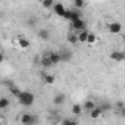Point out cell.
Returning a JSON list of instances; mask_svg holds the SVG:
<instances>
[{"mask_svg": "<svg viewBox=\"0 0 125 125\" xmlns=\"http://www.w3.org/2000/svg\"><path fill=\"white\" fill-rule=\"evenodd\" d=\"M85 21L83 19V18H77V19H74L72 21V28L78 32V31H81V30H85Z\"/></svg>", "mask_w": 125, "mask_h": 125, "instance_id": "cell-2", "label": "cell"}, {"mask_svg": "<svg viewBox=\"0 0 125 125\" xmlns=\"http://www.w3.org/2000/svg\"><path fill=\"white\" fill-rule=\"evenodd\" d=\"M68 41L71 44H78V38H77V34H69L68 35Z\"/></svg>", "mask_w": 125, "mask_h": 125, "instance_id": "cell-20", "label": "cell"}, {"mask_svg": "<svg viewBox=\"0 0 125 125\" xmlns=\"http://www.w3.org/2000/svg\"><path fill=\"white\" fill-rule=\"evenodd\" d=\"M72 113L77 115V116H80V115L83 113V106H80V104H74V106H72Z\"/></svg>", "mask_w": 125, "mask_h": 125, "instance_id": "cell-18", "label": "cell"}, {"mask_svg": "<svg viewBox=\"0 0 125 125\" xmlns=\"http://www.w3.org/2000/svg\"><path fill=\"white\" fill-rule=\"evenodd\" d=\"M74 5H75V8H78V9H81V8H84V0H74Z\"/></svg>", "mask_w": 125, "mask_h": 125, "instance_id": "cell-22", "label": "cell"}, {"mask_svg": "<svg viewBox=\"0 0 125 125\" xmlns=\"http://www.w3.org/2000/svg\"><path fill=\"white\" fill-rule=\"evenodd\" d=\"M43 81H44L46 84L52 85V84H54L56 78H54V75H50V74H47V75H43Z\"/></svg>", "mask_w": 125, "mask_h": 125, "instance_id": "cell-15", "label": "cell"}, {"mask_svg": "<svg viewBox=\"0 0 125 125\" xmlns=\"http://www.w3.org/2000/svg\"><path fill=\"white\" fill-rule=\"evenodd\" d=\"M90 31L87 30H81L77 32V38H78V43H87V35H88Z\"/></svg>", "mask_w": 125, "mask_h": 125, "instance_id": "cell-9", "label": "cell"}, {"mask_svg": "<svg viewBox=\"0 0 125 125\" xmlns=\"http://www.w3.org/2000/svg\"><path fill=\"white\" fill-rule=\"evenodd\" d=\"M110 59L116 60V62H122L125 59V54H124V52H112L110 53Z\"/></svg>", "mask_w": 125, "mask_h": 125, "instance_id": "cell-10", "label": "cell"}, {"mask_svg": "<svg viewBox=\"0 0 125 125\" xmlns=\"http://www.w3.org/2000/svg\"><path fill=\"white\" fill-rule=\"evenodd\" d=\"M122 31V24H119V22H112L110 25H109V32L110 34H119Z\"/></svg>", "mask_w": 125, "mask_h": 125, "instance_id": "cell-6", "label": "cell"}, {"mask_svg": "<svg viewBox=\"0 0 125 125\" xmlns=\"http://www.w3.org/2000/svg\"><path fill=\"white\" fill-rule=\"evenodd\" d=\"M9 104H10V102H9V99H8V97H0V110L8 109V107H9Z\"/></svg>", "mask_w": 125, "mask_h": 125, "instance_id": "cell-12", "label": "cell"}, {"mask_svg": "<svg viewBox=\"0 0 125 125\" xmlns=\"http://www.w3.org/2000/svg\"><path fill=\"white\" fill-rule=\"evenodd\" d=\"M16 99L19 100V103L25 107L28 106H32L34 104V100H35V96L31 93V91H25V90H21L19 94L16 96Z\"/></svg>", "mask_w": 125, "mask_h": 125, "instance_id": "cell-1", "label": "cell"}, {"mask_svg": "<svg viewBox=\"0 0 125 125\" xmlns=\"http://www.w3.org/2000/svg\"><path fill=\"white\" fill-rule=\"evenodd\" d=\"M52 9H53V12H54L57 16H60V18H63V15H65V12H66V8L62 5V3H54V5L52 6Z\"/></svg>", "mask_w": 125, "mask_h": 125, "instance_id": "cell-3", "label": "cell"}, {"mask_svg": "<svg viewBox=\"0 0 125 125\" xmlns=\"http://www.w3.org/2000/svg\"><path fill=\"white\" fill-rule=\"evenodd\" d=\"M0 52H2V43H0Z\"/></svg>", "mask_w": 125, "mask_h": 125, "instance_id": "cell-27", "label": "cell"}, {"mask_svg": "<svg viewBox=\"0 0 125 125\" xmlns=\"http://www.w3.org/2000/svg\"><path fill=\"white\" fill-rule=\"evenodd\" d=\"M97 41V37L93 34V32H88V35H87V43L88 44H94Z\"/></svg>", "mask_w": 125, "mask_h": 125, "instance_id": "cell-19", "label": "cell"}, {"mask_svg": "<svg viewBox=\"0 0 125 125\" xmlns=\"http://www.w3.org/2000/svg\"><path fill=\"white\" fill-rule=\"evenodd\" d=\"M116 107H118V109H122V107H125V104H124V102H122V100H119V102L116 103Z\"/></svg>", "mask_w": 125, "mask_h": 125, "instance_id": "cell-24", "label": "cell"}, {"mask_svg": "<svg viewBox=\"0 0 125 125\" xmlns=\"http://www.w3.org/2000/svg\"><path fill=\"white\" fill-rule=\"evenodd\" d=\"M3 60H5V56H3V53H2V52H0V63H2Z\"/></svg>", "mask_w": 125, "mask_h": 125, "instance_id": "cell-26", "label": "cell"}, {"mask_svg": "<svg viewBox=\"0 0 125 125\" xmlns=\"http://www.w3.org/2000/svg\"><path fill=\"white\" fill-rule=\"evenodd\" d=\"M103 113H104V112L102 110V107H96V106H94V107L90 110V118H91V119H99Z\"/></svg>", "mask_w": 125, "mask_h": 125, "instance_id": "cell-7", "label": "cell"}, {"mask_svg": "<svg viewBox=\"0 0 125 125\" xmlns=\"http://www.w3.org/2000/svg\"><path fill=\"white\" fill-rule=\"evenodd\" d=\"M41 66H43V68H50V66H53L52 62H50V59H49V56H47V53L41 57Z\"/></svg>", "mask_w": 125, "mask_h": 125, "instance_id": "cell-13", "label": "cell"}, {"mask_svg": "<svg viewBox=\"0 0 125 125\" xmlns=\"http://www.w3.org/2000/svg\"><path fill=\"white\" fill-rule=\"evenodd\" d=\"M65 102H66V96L65 94H56L53 97V103L54 104H63Z\"/></svg>", "mask_w": 125, "mask_h": 125, "instance_id": "cell-11", "label": "cell"}, {"mask_svg": "<svg viewBox=\"0 0 125 125\" xmlns=\"http://www.w3.org/2000/svg\"><path fill=\"white\" fill-rule=\"evenodd\" d=\"M38 37H40L41 40H49L50 34H49V31H47V30H40V31H38Z\"/></svg>", "mask_w": 125, "mask_h": 125, "instance_id": "cell-17", "label": "cell"}, {"mask_svg": "<svg viewBox=\"0 0 125 125\" xmlns=\"http://www.w3.org/2000/svg\"><path fill=\"white\" fill-rule=\"evenodd\" d=\"M18 44H19V47H22V49H28V47H30V41H28L25 37H18Z\"/></svg>", "mask_w": 125, "mask_h": 125, "instance_id": "cell-14", "label": "cell"}, {"mask_svg": "<svg viewBox=\"0 0 125 125\" xmlns=\"http://www.w3.org/2000/svg\"><path fill=\"white\" fill-rule=\"evenodd\" d=\"M94 106H96V104H94V102H91V100H88V102H85V103H84V107H85L88 112H90Z\"/></svg>", "mask_w": 125, "mask_h": 125, "instance_id": "cell-21", "label": "cell"}, {"mask_svg": "<svg viewBox=\"0 0 125 125\" xmlns=\"http://www.w3.org/2000/svg\"><path fill=\"white\" fill-rule=\"evenodd\" d=\"M47 56H49V59H50V62H52V65H57L59 62L62 60V57H60V53H59V52H49V53H47Z\"/></svg>", "mask_w": 125, "mask_h": 125, "instance_id": "cell-4", "label": "cell"}, {"mask_svg": "<svg viewBox=\"0 0 125 125\" xmlns=\"http://www.w3.org/2000/svg\"><path fill=\"white\" fill-rule=\"evenodd\" d=\"M63 18L72 22L74 19H77V18H81V13H80L78 10H66V12H65V15H63Z\"/></svg>", "mask_w": 125, "mask_h": 125, "instance_id": "cell-5", "label": "cell"}, {"mask_svg": "<svg viewBox=\"0 0 125 125\" xmlns=\"http://www.w3.org/2000/svg\"><path fill=\"white\" fill-rule=\"evenodd\" d=\"M40 3L43 5V8H46V9H52V6L54 5V0H40Z\"/></svg>", "mask_w": 125, "mask_h": 125, "instance_id": "cell-16", "label": "cell"}, {"mask_svg": "<svg viewBox=\"0 0 125 125\" xmlns=\"http://www.w3.org/2000/svg\"><path fill=\"white\" fill-rule=\"evenodd\" d=\"M63 124H77V121H72V119H65Z\"/></svg>", "mask_w": 125, "mask_h": 125, "instance_id": "cell-25", "label": "cell"}, {"mask_svg": "<svg viewBox=\"0 0 125 125\" xmlns=\"http://www.w3.org/2000/svg\"><path fill=\"white\" fill-rule=\"evenodd\" d=\"M21 122H22V124H34V122H37V119H35L31 113H22Z\"/></svg>", "mask_w": 125, "mask_h": 125, "instance_id": "cell-8", "label": "cell"}, {"mask_svg": "<svg viewBox=\"0 0 125 125\" xmlns=\"http://www.w3.org/2000/svg\"><path fill=\"white\" fill-rule=\"evenodd\" d=\"M19 91H21V90H19L18 87H10V93H12V94H13L15 97H16V96L19 94Z\"/></svg>", "mask_w": 125, "mask_h": 125, "instance_id": "cell-23", "label": "cell"}]
</instances>
